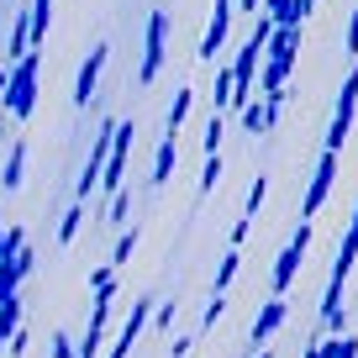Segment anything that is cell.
<instances>
[{"instance_id":"1","label":"cell","mask_w":358,"mask_h":358,"mask_svg":"<svg viewBox=\"0 0 358 358\" xmlns=\"http://www.w3.org/2000/svg\"><path fill=\"white\" fill-rule=\"evenodd\" d=\"M295 53H301V27H274V37L264 48V95L285 90V79L295 69Z\"/></svg>"},{"instance_id":"2","label":"cell","mask_w":358,"mask_h":358,"mask_svg":"<svg viewBox=\"0 0 358 358\" xmlns=\"http://www.w3.org/2000/svg\"><path fill=\"white\" fill-rule=\"evenodd\" d=\"M6 111L16 116V122H27L37 106V53H22L16 58V69H6Z\"/></svg>"},{"instance_id":"3","label":"cell","mask_w":358,"mask_h":358,"mask_svg":"<svg viewBox=\"0 0 358 358\" xmlns=\"http://www.w3.org/2000/svg\"><path fill=\"white\" fill-rule=\"evenodd\" d=\"M132 137H137V127L132 122H116L111 127V148H106V174H101V185H106V190H122V179H127V158H132Z\"/></svg>"},{"instance_id":"4","label":"cell","mask_w":358,"mask_h":358,"mask_svg":"<svg viewBox=\"0 0 358 358\" xmlns=\"http://www.w3.org/2000/svg\"><path fill=\"white\" fill-rule=\"evenodd\" d=\"M311 222H301V232L290 237V248L280 253V264H274V295H285L295 285V274H301V264H306V248H311Z\"/></svg>"},{"instance_id":"5","label":"cell","mask_w":358,"mask_h":358,"mask_svg":"<svg viewBox=\"0 0 358 358\" xmlns=\"http://www.w3.org/2000/svg\"><path fill=\"white\" fill-rule=\"evenodd\" d=\"M332 179H337V153H327V148H322L316 174H311V190H306V201H301V222H311V216L322 211V201L332 195Z\"/></svg>"},{"instance_id":"6","label":"cell","mask_w":358,"mask_h":358,"mask_svg":"<svg viewBox=\"0 0 358 358\" xmlns=\"http://www.w3.org/2000/svg\"><path fill=\"white\" fill-rule=\"evenodd\" d=\"M164 32H169V16L153 11L148 16V53H143V69H137V79H158V69H164Z\"/></svg>"},{"instance_id":"7","label":"cell","mask_w":358,"mask_h":358,"mask_svg":"<svg viewBox=\"0 0 358 358\" xmlns=\"http://www.w3.org/2000/svg\"><path fill=\"white\" fill-rule=\"evenodd\" d=\"M106 53H111V48H106V43H95V48H90V58L79 64V79H74V106H90V101H95V85H101Z\"/></svg>"},{"instance_id":"8","label":"cell","mask_w":358,"mask_h":358,"mask_svg":"<svg viewBox=\"0 0 358 358\" xmlns=\"http://www.w3.org/2000/svg\"><path fill=\"white\" fill-rule=\"evenodd\" d=\"M227 27H232V0H216L211 27H206V37H201V58L206 64H216V53H222V43H227Z\"/></svg>"},{"instance_id":"9","label":"cell","mask_w":358,"mask_h":358,"mask_svg":"<svg viewBox=\"0 0 358 358\" xmlns=\"http://www.w3.org/2000/svg\"><path fill=\"white\" fill-rule=\"evenodd\" d=\"M285 322H290V301H285V295H274V301H268L264 311L253 316V343L264 348V343H268V337H274V332H280Z\"/></svg>"},{"instance_id":"10","label":"cell","mask_w":358,"mask_h":358,"mask_svg":"<svg viewBox=\"0 0 358 358\" xmlns=\"http://www.w3.org/2000/svg\"><path fill=\"white\" fill-rule=\"evenodd\" d=\"M353 264H358V206H353V222H348V237H343V248H337L332 268L337 274H353Z\"/></svg>"},{"instance_id":"11","label":"cell","mask_w":358,"mask_h":358,"mask_svg":"<svg viewBox=\"0 0 358 358\" xmlns=\"http://www.w3.org/2000/svg\"><path fill=\"white\" fill-rule=\"evenodd\" d=\"M16 327H22V295H6V301H0V353H6Z\"/></svg>"},{"instance_id":"12","label":"cell","mask_w":358,"mask_h":358,"mask_svg":"<svg viewBox=\"0 0 358 358\" xmlns=\"http://www.w3.org/2000/svg\"><path fill=\"white\" fill-rule=\"evenodd\" d=\"M48 22H53V0H32V11H27V37L43 43L48 37Z\"/></svg>"},{"instance_id":"13","label":"cell","mask_w":358,"mask_h":358,"mask_svg":"<svg viewBox=\"0 0 358 358\" xmlns=\"http://www.w3.org/2000/svg\"><path fill=\"white\" fill-rule=\"evenodd\" d=\"M174 164H179V148H174V137H164V143H158V158H153V185H169Z\"/></svg>"},{"instance_id":"14","label":"cell","mask_w":358,"mask_h":358,"mask_svg":"<svg viewBox=\"0 0 358 358\" xmlns=\"http://www.w3.org/2000/svg\"><path fill=\"white\" fill-rule=\"evenodd\" d=\"M22 174H27V143H11V158H6L0 185H6V190H16V185H22Z\"/></svg>"},{"instance_id":"15","label":"cell","mask_w":358,"mask_h":358,"mask_svg":"<svg viewBox=\"0 0 358 358\" xmlns=\"http://www.w3.org/2000/svg\"><path fill=\"white\" fill-rule=\"evenodd\" d=\"M322 358H358V337H348V332L322 337Z\"/></svg>"},{"instance_id":"16","label":"cell","mask_w":358,"mask_h":358,"mask_svg":"<svg viewBox=\"0 0 358 358\" xmlns=\"http://www.w3.org/2000/svg\"><path fill=\"white\" fill-rule=\"evenodd\" d=\"M190 106H195V90H179V95H174V106H169V137H174L179 132V127H185V116H190Z\"/></svg>"},{"instance_id":"17","label":"cell","mask_w":358,"mask_h":358,"mask_svg":"<svg viewBox=\"0 0 358 358\" xmlns=\"http://www.w3.org/2000/svg\"><path fill=\"white\" fill-rule=\"evenodd\" d=\"M237 268H243V253H237V248H232V253L222 258V268H216V290H211V295H227V285L237 280Z\"/></svg>"},{"instance_id":"18","label":"cell","mask_w":358,"mask_h":358,"mask_svg":"<svg viewBox=\"0 0 358 358\" xmlns=\"http://www.w3.org/2000/svg\"><path fill=\"white\" fill-rule=\"evenodd\" d=\"M79 222H85V206H69V211H64V222H58V243H74V237H79Z\"/></svg>"},{"instance_id":"19","label":"cell","mask_w":358,"mask_h":358,"mask_svg":"<svg viewBox=\"0 0 358 358\" xmlns=\"http://www.w3.org/2000/svg\"><path fill=\"white\" fill-rule=\"evenodd\" d=\"M222 185V153H206V174H201V195H211Z\"/></svg>"},{"instance_id":"20","label":"cell","mask_w":358,"mask_h":358,"mask_svg":"<svg viewBox=\"0 0 358 358\" xmlns=\"http://www.w3.org/2000/svg\"><path fill=\"white\" fill-rule=\"evenodd\" d=\"M22 243H27V237H22V227H6V232H0V264L22 253Z\"/></svg>"},{"instance_id":"21","label":"cell","mask_w":358,"mask_h":358,"mask_svg":"<svg viewBox=\"0 0 358 358\" xmlns=\"http://www.w3.org/2000/svg\"><path fill=\"white\" fill-rule=\"evenodd\" d=\"M137 253V227H132V232H122V237H116V253H111V268H122L127 264V258H132Z\"/></svg>"},{"instance_id":"22","label":"cell","mask_w":358,"mask_h":358,"mask_svg":"<svg viewBox=\"0 0 358 358\" xmlns=\"http://www.w3.org/2000/svg\"><path fill=\"white\" fill-rule=\"evenodd\" d=\"M90 290H116V268H111V264L90 268Z\"/></svg>"},{"instance_id":"23","label":"cell","mask_w":358,"mask_h":358,"mask_svg":"<svg viewBox=\"0 0 358 358\" xmlns=\"http://www.w3.org/2000/svg\"><path fill=\"white\" fill-rule=\"evenodd\" d=\"M127 211H132V195H127V190H116V195H111V222L122 227V222H127Z\"/></svg>"},{"instance_id":"24","label":"cell","mask_w":358,"mask_h":358,"mask_svg":"<svg viewBox=\"0 0 358 358\" xmlns=\"http://www.w3.org/2000/svg\"><path fill=\"white\" fill-rule=\"evenodd\" d=\"M53 358H79V343H74L69 332H58V337H53Z\"/></svg>"},{"instance_id":"25","label":"cell","mask_w":358,"mask_h":358,"mask_svg":"<svg viewBox=\"0 0 358 358\" xmlns=\"http://www.w3.org/2000/svg\"><path fill=\"white\" fill-rule=\"evenodd\" d=\"M216 148H222V116L206 122V153H216Z\"/></svg>"},{"instance_id":"26","label":"cell","mask_w":358,"mask_h":358,"mask_svg":"<svg viewBox=\"0 0 358 358\" xmlns=\"http://www.w3.org/2000/svg\"><path fill=\"white\" fill-rule=\"evenodd\" d=\"M222 316H227V301H222V295H211V306H206V327H216Z\"/></svg>"},{"instance_id":"27","label":"cell","mask_w":358,"mask_h":358,"mask_svg":"<svg viewBox=\"0 0 358 358\" xmlns=\"http://www.w3.org/2000/svg\"><path fill=\"white\" fill-rule=\"evenodd\" d=\"M348 53L358 58V11H353V22H348Z\"/></svg>"},{"instance_id":"28","label":"cell","mask_w":358,"mask_h":358,"mask_svg":"<svg viewBox=\"0 0 358 358\" xmlns=\"http://www.w3.org/2000/svg\"><path fill=\"white\" fill-rule=\"evenodd\" d=\"M301 358H322V337H316L311 348H301Z\"/></svg>"},{"instance_id":"29","label":"cell","mask_w":358,"mask_h":358,"mask_svg":"<svg viewBox=\"0 0 358 358\" xmlns=\"http://www.w3.org/2000/svg\"><path fill=\"white\" fill-rule=\"evenodd\" d=\"M237 6H243V11H253V16H258V0H237Z\"/></svg>"},{"instance_id":"30","label":"cell","mask_w":358,"mask_h":358,"mask_svg":"<svg viewBox=\"0 0 358 358\" xmlns=\"http://www.w3.org/2000/svg\"><path fill=\"white\" fill-rule=\"evenodd\" d=\"M253 358H274V353H268V348H264V353H253Z\"/></svg>"},{"instance_id":"31","label":"cell","mask_w":358,"mask_h":358,"mask_svg":"<svg viewBox=\"0 0 358 358\" xmlns=\"http://www.w3.org/2000/svg\"><path fill=\"white\" fill-rule=\"evenodd\" d=\"M79 358H101V353H79Z\"/></svg>"},{"instance_id":"32","label":"cell","mask_w":358,"mask_h":358,"mask_svg":"<svg viewBox=\"0 0 358 358\" xmlns=\"http://www.w3.org/2000/svg\"><path fill=\"white\" fill-rule=\"evenodd\" d=\"M0 232H6V216H0Z\"/></svg>"}]
</instances>
